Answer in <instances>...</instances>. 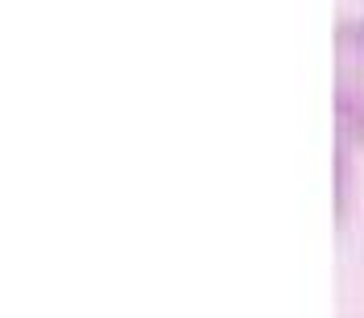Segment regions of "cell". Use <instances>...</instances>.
Instances as JSON below:
<instances>
[{
    "label": "cell",
    "instance_id": "obj_1",
    "mask_svg": "<svg viewBox=\"0 0 364 318\" xmlns=\"http://www.w3.org/2000/svg\"><path fill=\"white\" fill-rule=\"evenodd\" d=\"M336 112L364 141V17L336 21Z\"/></svg>",
    "mask_w": 364,
    "mask_h": 318
}]
</instances>
